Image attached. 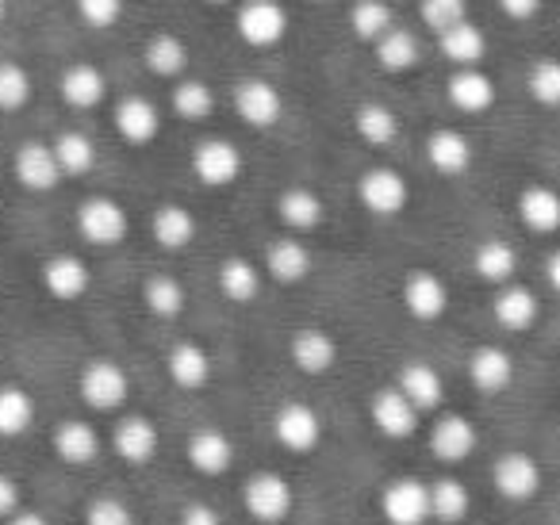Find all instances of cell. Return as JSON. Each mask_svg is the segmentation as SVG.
I'll return each mask as SVG.
<instances>
[{"instance_id": "cell-1", "label": "cell", "mask_w": 560, "mask_h": 525, "mask_svg": "<svg viewBox=\"0 0 560 525\" xmlns=\"http://www.w3.org/2000/svg\"><path fill=\"white\" fill-rule=\"evenodd\" d=\"M78 395L89 410L96 415H112L127 402L131 395V376L124 372V364L112 357H93L78 376Z\"/></svg>"}, {"instance_id": "cell-2", "label": "cell", "mask_w": 560, "mask_h": 525, "mask_svg": "<svg viewBox=\"0 0 560 525\" xmlns=\"http://www.w3.org/2000/svg\"><path fill=\"white\" fill-rule=\"evenodd\" d=\"M234 32L254 50L280 47L284 35H289V9H284L280 0H238V9H234Z\"/></svg>"}, {"instance_id": "cell-3", "label": "cell", "mask_w": 560, "mask_h": 525, "mask_svg": "<svg viewBox=\"0 0 560 525\" xmlns=\"http://www.w3.org/2000/svg\"><path fill=\"white\" fill-rule=\"evenodd\" d=\"M242 506L254 522L261 525H280L284 517L296 510V491L280 471H254L242 483Z\"/></svg>"}, {"instance_id": "cell-4", "label": "cell", "mask_w": 560, "mask_h": 525, "mask_svg": "<svg viewBox=\"0 0 560 525\" xmlns=\"http://www.w3.org/2000/svg\"><path fill=\"white\" fill-rule=\"evenodd\" d=\"M78 234L96 249H116L119 242L131 231V219H127V208L112 196H89V200L78 203Z\"/></svg>"}, {"instance_id": "cell-5", "label": "cell", "mask_w": 560, "mask_h": 525, "mask_svg": "<svg viewBox=\"0 0 560 525\" xmlns=\"http://www.w3.org/2000/svg\"><path fill=\"white\" fill-rule=\"evenodd\" d=\"M272 438L284 453L292 456H307L323 445V418L312 402L289 399L280 402L277 415H272Z\"/></svg>"}, {"instance_id": "cell-6", "label": "cell", "mask_w": 560, "mask_h": 525, "mask_svg": "<svg viewBox=\"0 0 560 525\" xmlns=\"http://www.w3.org/2000/svg\"><path fill=\"white\" fill-rule=\"evenodd\" d=\"M358 200L369 215L376 219H396L399 211L411 203V185L404 180V173L392 165H373L358 177Z\"/></svg>"}, {"instance_id": "cell-7", "label": "cell", "mask_w": 560, "mask_h": 525, "mask_svg": "<svg viewBox=\"0 0 560 525\" xmlns=\"http://www.w3.org/2000/svg\"><path fill=\"white\" fill-rule=\"evenodd\" d=\"M369 422H373V430L381 433V438L407 441L419 433L422 410L415 407L396 384H384L381 392H373V399H369Z\"/></svg>"}, {"instance_id": "cell-8", "label": "cell", "mask_w": 560, "mask_h": 525, "mask_svg": "<svg viewBox=\"0 0 560 525\" xmlns=\"http://www.w3.org/2000/svg\"><path fill=\"white\" fill-rule=\"evenodd\" d=\"M12 177L20 180V188H27V192H35V196L55 192L66 180L62 165H58V158H55V147L43 139L20 142L16 154H12Z\"/></svg>"}, {"instance_id": "cell-9", "label": "cell", "mask_w": 560, "mask_h": 525, "mask_svg": "<svg viewBox=\"0 0 560 525\" xmlns=\"http://www.w3.org/2000/svg\"><path fill=\"white\" fill-rule=\"evenodd\" d=\"M234 116L249 131H272L280 124V116H284V96L265 78H242L234 85Z\"/></svg>"}, {"instance_id": "cell-10", "label": "cell", "mask_w": 560, "mask_h": 525, "mask_svg": "<svg viewBox=\"0 0 560 525\" xmlns=\"http://www.w3.org/2000/svg\"><path fill=\"white\" fill-rule=\"evenodd\" d=\"M246 170V158L231 139H200L192 147V173L203 188H231Z\"/></svg>"}, {"instance_id": "cell-11", "label": "cell", "mask_w": 560, "mask_h": 525, "mask_svg": "<svg viewBox=\"0 0 560 525\" xmlns=\"http://www.w3.org/2000/svg\"><path fill=\"white\" fill-rule=\"evenodd\" d=\"M541 464H537V456L529 453H503L495 464H491V487H495L499 494H503L506 502H529L541 494Z\"/></svg>"}, {"instance_id": "cell-12", "label": "cell", "mask_w": 560, "mask_h": 525, "mask_svg": "<svg viewBox=\"0 0 560 525\" xmlns=\"http://www.w3.org/2000/svg\"><path fill=\"white\" fill-rule=\"evenodd\" d=\"M381 517L388 525H427L430 522V483L415 476L392 479L381 491Z\"/></svg>"}, {"instance_id": "cell-13", "label": "cell", "mask_w": 560, "mask_h": 525, "mask_svg": "<svg viewBox=\"0 0 560 525\" xmlns=\"http://www.w3.org/2000/svg\"><path fill=\"white\" fill-rule=\"evenodd\" d=\"M112 127H116V135L127 147H150L162 135V112H158V104L150 96L127 93L112 108Z\"/></svg>"}, {"instance_id": "cell-14", "label": "cell", "mask_w": 560, "mask_h": 525, "mask_svg": "<svg viewBox=\"0 0 560 525\" xmlns=\"http://www.w3.org/2000/svg\"><path fill=\"white\" fill-rule=\"evenodd\" d=\"M399 300H404V311L419 323H438V318L450 311V284H445L438 272L430 269H415L411 277L399 288Z\"/></svg>"}, {"instance_id": "cell-15", "label": "cell", "mask_w": 560, "mask_h": 525, "mask_svg": "<svg viewBox=\"0 0 560 525\" xmlns=\"http://www.w3.org/2000/svg\"><path fill=\"white\" fill-rule=\"evenodd\" d=\"M480 448V430H476L472 418L465 415H442L430 425V453L442 464H465L468 456Z\"/></svg>"}, {"instance_id": "cell-16", "label": "cell", "mask_w": 560, "mask_h": 525, "mask_svg": "<svg viewBox=\"0 0 560 525\" xmlns=\"http://www.w3.org/2000/svg\"><path fill=\"white\" fill-rule=\"evenodd\" d=\"M338 353H342V346H338L335 334L323 330V326H304V330H296L289 341L292 364H296L304 376H327V372H335Z\"/></svg>"}, {"instance_id": "cell-17", "label": "cell", "mask_w": 560, "mask_h": 525, "mask_svg": "<svg viewBox=\"0 0 560 525\" xmlns=\"http://www.w3.org/2000/svg\"><path fill=\"white\" fill-rule=\"evenodd\" d=\"M158 445H162V438L147 415H124L112 430V453L131 468H147L158 456Z\"/></svg>"}, {"instance_id": "cell-18", "label": "cell", "mask_w": 560, "mask_h": 525, "mask_svg": "<svg viewBox=\"0 0 560 525\" xmlns=\"http://www.w3.org/2000/svg\"><path fill=\"white\" fill-rule=\"evenodd\" d=\"M265 277L280 288H296L312 277V249H307L304 238L289 234V238H277L269 249H265Z\"/></svg>"}, {"instance_id": "cell-19", "label": "cell", "mask_w": 560, "mask_h": 525, "mask_svg": "<svg viewBox=\"0 0 560 525\" xmlns=\"http://www.w3.org/2000/svg\"><path fill=\"white\" fill-rule=\"evenodd\" d=\"M427 162L438 177H465L476 162V150L465 131H457V127H438L427 139Z\"/></svg>"}, {"instance_id": "cell-20", "label": "cell", "mask_w": 560, "mask_h": 525, "mask_svg": "<svg viewBox=\"0 0 560 525\" xmlns=\"http://www.w3.org/2000/svg\"><path fill=\"white\" fill-rule=\"evenodd\" d=\"M165 372H170V380L180 392H200V387H208L211 376H215V364H211V353L200 341L180 338L177 346L165 353Z\"/></svg>"}, {"instance_id": "cell-21", "label": "cell", "mask_w": 560, "mask_h": 525, "mask_svg": "<svg viewBox=\"0 0 560 525\" xmlns=\"http://www.w3.org/2000/svg\"><path fill=\"white\" fill-rule=\"evenodd\" d=\"M491 318H495L503 330L522 334V330H534V323L541 318V300H537L534 288L526 284H503L495 288V300H491Z\"/></svg>"}, {"instance_id": "cell-22", "label": "cell", "mask_w": 560, "mask_h": 525, "mask_svg": "<svg viewBox=\"0 0 560 525\" xmlns=\"http://www.w3.org/2000/svg\"><path fill=\"white\" fill-rule=\"evenodd\" d=\"M50 448H55L58 460L70 464V468H85V464H93L96 456H101V433H96V425L85 422V418H66V422H58L55 433H50Z\"/></svg>"}, {"instance_id": "cell-23", "label": "cell", "mask_w": 560, "mask_h": 525, "mask_svg": "<svg viewBox=\"0 0 560 525\" xmlns=\"http://www.w3.org/2000/svg\"><path fill=\"white\" fill-rule=\"evenodd\" d=\"M39 277H43V288L62 303L81 300V295L93 288V272H89V265L81 261L78 254H50L47 261H43Z\"/></svg>"}, {"instance_id": "cell-24", "label": "cell", "mask_w": 560, "mask_h": 525, "mask_svg": "<svg viewBox=\"0 0 560 525\" xmlns=\"http://www.w3.org/2000/svg\"><path fill=\"white\" fill-rule=\"evenodd\" d=\"M468 380L476 392L483 395H503L514 384V357L503 346H476L468 353Z\"/></svg>"}, {"instance_id": "cell-25", "label": "cell", "mask_w": 560, "mask_h": 525, "mask_svg": "<svg viewBox=\"0 0 560 525\" xmlns=\"http://www.w3.org/2000/svg\"><path fill=\"white\" fill-rule=\"evenodd\" d=\"M58 93L73 112H93L108 101V78L93 62H73L58 78Z\"/></svg>"}, {"instance_id": "cell-26", "label": "cell", "mask_w": 560, "mask_h": 525, "mask_svg": "<svg viewBox=\"0 0 560 525\" xmlns=\"http://www.w3.org/2000/svg\"><path fill=\"white\" fill-rule=\"evenodd\" d=\"M445 96H450L453 108L465 112V116H483V112L495 104V81H491V73H483L480 66H472V70H453L450 81H445Z\"/></svg>"}, {"instance_id": "cell-27", "label": "cell", "mask_w": 560, "mask_h": 525, "mask_svg": "<svg viewBox=\"0 0 560 525\" xmlns=\"http://www.w3.org/2000/svg\"><path fill=\"white\" fill-rule=\"evenodd\" d=\"M185 456L200 476H226L234 464V441L215 425H203V430H196L188 438Z\"/></svg>"}, {"instance_id": "cell-28", "label": "cell", "mask_w": 560, "mask_h": 525, "mask_svg": "<svg viewBox=\"0 0 560 525\" xmlns=\"http://www.w3.org/2000/svg\"><path fill=\"white\" fill-rule=\"evenodd\" d=\"M392 384H396L399 392H404L407 399H411L415 407L422 410V415H427V410H438L445 402L442 372H438L434 364H427V361H404Z\"/></svg>"}, {"instance_id": "cell-29", "label": "cell", "mask_w": 560, "mask_h": 525, "mask_svg": "<svg viewBox=\"0 0 560 525\" xmlns=\"http://www.w3.org/2000/svg\"><path fill=\"white\" fill-rule=\"evenodd\" d=\"M277 219L289 226L292 234H312L323 226L327 208H323L319 192H312V188H304V185H292L277 196Z\"/></svg>"}, {"instance_id": "cell-30", "label": "cell", "mask_w": 560, "mask_h": 525, "mask_svg": "<svg viewBox=\"0 0 560 525\" xmlns=\"http://www.w3.org/2000/svg\"><path fill=\"white\" fill-rule=\"evenodd\" d=\"M518 223L534 234H557L560 231V192L549 185H526L514 200Z\"/></svg>"}, {"instance_id": "cell-31", "label": "cell", "mask_w": 560, "mask_h": 525, "mask_svg": "<svg viewBox=\"0 0 560 525\" xmlns=\"http://www.w3.org/2000/svg\"><path fill=\"white\" fill-rule=\"evenodd\" d=\"M150 234H154V242L165 254H180V249H188L196 242L200 223H196L192 211L180 208V203H162V208L150 215Z\"/></svg>"}, {"instance_id": "cell-32", "label": "cell", "mask_w": 560, "mask_h": 525, "mask_svg": "<svg viewBox=\"0 0 560 525\" xmlns=\"http://www.w3.org/2000/svg\"><path fill=\"white\" fill-rule=\"evenodd\" d=\"M261 277H265L261 265H254L242 254H231V257L219 261L215 284L231 303H254L257 295H261Z\"/></svg>"}, {"instance_id": "cell-33", "label": "cell", "mask_w": 560, "mask_h": 525, "mask_svg": "<svg viewBox=\"0 0 560 525\" xmlns=\"http://www.w3.org/2000/svg\"><path fill=\"white\" fill-rule=\"evenodd\" d=\"M438 50H442V58L453 70H472V66H480L483 58H488V35L465 20V24L438 35Z\"/></svg>"}, {"instance_id": "cell-34", "label": "cell", "mask_w": 560, "mask_h": 525, "mask_svg": "<svg viewBox=\"0 0 560 525\" xmlns=\"http://www.w3.org/2000/svg\"><path fill=\"white\" fill-rule=\"evenodd\" d=\"M472 269H476V277H480L483 284H491V288L514 284V277H518V249H514L511 242H503V238H488V242H480V246H476Z\"/></svg>"}, {"instance_id": "cell-35", "label": "cell", "mask_w": 560, "mask_h": 525, "mask_svg": "<svg viewBox=\"0 0 560 525\" xmlns=\"http://www.w3.org/2000/svg\"><path fill=\"white\" fill-rule=\"evenodd\" d=\"M142 62L154 78L180 81V73L188 70V43L173 32H154L142 47Z\"/></svg>"}, {"instance_id": "cell-36", "label": "cell", "mask_w": 560, "mask_h": 525, "mask_svg": "<svg viewBox=\"0 0 560 525\" xmlns=\"http://www.w3.org/2000/svg\"><path fill=\"white\" fill-rule=\"evenodd\" d=\"M353 131H358V139L365 142V147L384 150L399 139V119L388 104L365 101V104H358V112H353Z\"/></svg>"}, {"instance_id": "cell-37", "label": "cell", "mask_w": 560, "mask_h": 525, "mask_svg": "<svg viewBox=\"0 0 560 525\" xmlns=\"http://www.w3.org/2000/svg\"><path fill=\"white\" fill-rule=\"evenodd\" d=\"M472 510V494L457 476H442L430 483V522L438 525H457Z\"/></svg>"}, {"instance_id": "cell-38", "label": "cell", "mask_w": 560, "mask_h": 525, "mask_svg": "<svg viewBox=\"0 0 560 525\" xmlns=\"http://www.w3.org/2000/svg\"><path fill=\"white\" fill-rule=\"evenodd\" d=\"M396 24V9H392L388 0H353L350 4V32L353 39L369 43V47H376V43L384 39V35L392 32Z\"/></svg>"}, {"instance_id": "cell-39", "label": "cell", "mask_w": 560, "mask_h": 525, "mask_svg": "<svg viewBox=\"0 0 560 525\" xmlns=\"http://www.w3.org/2000/svg\"><path fill=\"white\" fill-rule=\"evenodd\" d=\"M188 295H185V284H180L173 272H150L147 280H142V307L150 311L154 318H177L180 311H185Z\"/></svg>"}, {"instance_id": "cell-40", "label": "cell", "mask_w": 560, "mask_h": 525, "mask_svg": "<svg viewBox=\"0 0 560 525\" xmlns=\"http://www.w3.org/2000/svg\"><path fill=\"white\" fill-rule=\"evenodd\" d=\"M170 108H173V116L185 119V124H208L211 112H215V93H211L208 81L180 78L177 85H173Z\"/></svg>"}, {"instance_id": "cell-41", "label": "cell", "mask_w": 560, "mask_h": 525, "mask_svg": "<svg viewBox=\"0 0 560 525\" xmlns=\"http://www.w3.org/2000/svg\"><path fill=\"white\" fill-rule=\"evenodd\" d=\"M50 147H55V158L62 165V177H89L96 170V142L85 131H78V127L55 135Z\"/></svg>"}, {"instance_id": "cell-42", "label": "cell", "mask_w": 560, "mask_h": 525, "mask_svg": "<svg viewBox=\"0 0 560 525\" xmlns=\"http://www.w3.org/2000/svg\"><path fill=\"white\" fill-rule=\"evenodd\" d=\"M373 55H376V62H381V70H388V73L415 70V66H419V55H422L419 35H415L411 27H392V32L373 47Z\"/></svg>"}, {"instance_id": "cell-43", "label": "cell", "mask_w": 560, "mask_h": 525, "mask_svg": "<svg viewBox=\"0 0 560 525\" xmlns=\"http://www.w3.org/2000/svg\"><path fill=\"white\" fill-rule=\"evenodd\" d=\"M35 425V399L20 384H0V438H24Z\"/></svg>"}, {"instance_id": "cell-44", "label": "cell", "mask_w": 560, "mask_h": 525, "mask_svg": "<svg viewBox=\"0 0 560 525\" xmlns=\"http://www.w3.org/2000/svg\"><path fill=\"white\" fill-rule=\"evenodd\" d=\"M526 93L541 108H560V58H537L526 73Z\"/></svg>"}, {"instance_id": "cell-45", "label": "cell", "mask_w": 560, "mask_h": 525, "mask_svg": "<svg viewBox=\"0 0 560 525\" xmlns=\"http://www.w3.org/2000/svg\"><path fill=\"white\" fill-rule=\"evenodd\" d=\"M32 101V73L20 62H0V112H24Z\"/></svg>"}, {"instance_id": "cell-46", "label": "cell", "mask_w": 560, "mask_h": 525, "mask_svg": "<svg viewBox=\"0 0 560 525\" xmlns=\"http://www.w3.org/2000/svg\"><path fill=\"white\" fill-rule=\"evenodd\" d=\"M419 20L434 35H445L468 20V0H419Z\"/></svg>"}, {"instance_id": "cell-47", "label": "cell", "mask_w": 560, "mask_h": 525, "mask_svg": "<svg viewBox=\"0 0 560 525\" xmlns=\"http://www.w3.org/2000/svg\"><path fill=\"white\" fill-rule=\"evenodd\" d=\"M73 9H78V16L85 20L89 27L108 32V27H116L119 20H124L127 0H73Z\"/></svg>"}, {"instance_id": "cell-48", "label": "cell", "mask_w": 560, "mask_h": 525, "mask_svg": "<svg viewBox=\"0 0 560 525\" xmlns=\"http://www.w3.org/2000/svg\"><path fill=\"white\" fill-rule=\"evenodd\" d=\"M85 525H135V514L116 494H96L85 506Z\"/></svg>"}, {"instance_id": "cell-49", "label": "cell", "mask_w": 560, "mask_h": 525, "mask_svg": "<svg viewBox=\"0 0 560 525\" xmlns=\"http://www.w3.org/2000/svg\"><path fill=\"white\" fill-rule=\"evenodd\" d=\"M20 510H24V491H20V483L9 471H0V522H9Z\"/></svg>"}, {"instance_id": "cell-50", "label": "cell", "mask_w": 560, "mask_h": 525, "mask_svg": "<svg viewBox=\"0 0 560 525\" xmlns=\"http://www.w3.org/2000/svg\"><path fill=\"white\" fill-rule=\"evenodd\" d=\"M177 525H223V517H219V510L211 506V502H185L180 506V517H177Z\"/></svg>"}, {"instance_id": "cell-51", "label": "cell", "mask_w": 560, "mask_h": 525, "mask_svg": "<svg viewBox=\"0 0 560 525\" xmlns=\"http://www.w3.org/2000/svg\"><path fill=\"white\" fill-rule=\"evenodd\" d=\"M545 0H499V12L506 20H518V24H529L534 16H541Z\"/></svg>"}, {"instance_id": "cell-52", "label": "cell", "mask_w": 560, "mask_h": 525, "mask_svg": "<svg viewBox=\"0 0 560 525\" xmlns=\"http://www.w3.org/2000/svg\"><path fill=\"white\" fill-rule=\"evenodd\" d=\"M545 280H549V288L560 295V246L552 249L549 257H545Z\"/></svg>"}, {"instance_id": "cell-53", "label": "cell", "mask_w": 560, "mask_h": 525, "mask_svg": "<svg viewBox=\"0 0 560 525\" xmlns=\"http://www.w3.org/2000/svg\"><path fill=\"white\" fill-rule=\"evenodd\" d=\"M4 525H50L47 514H39V510H20V514H12Z\"/></svg>"}, {"instance_id": "cell-54", "label": "cell", "mask_w": 560, "mask_h": 525, "mask_svg": "<svg viewBox=\"0 0 560 525\" xmlns=\"http://www.w3.org/2000/svg\"><path fill=\"white\" fill-rule=\"evenodd\" d=\"M203 4H211V9H226V4H238V0H203Z\"/></svg>"}, {"instance_id": "cell-55", "label": "cell", "mask_w": 560, "mask_h": 525, "mask_svg": "<svg viewBox=\"0 0 560 525\" xmlns=\"http://www.w3.org/2000/svg\"><path fill=\"white\" fill-rule=\"evenodd\" d=\"M4 16H9V0H0V24H4Z\"/></svg>"}]
</instances>
